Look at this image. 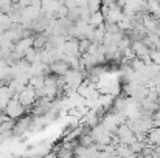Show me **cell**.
I'll list each match as a JSON object with an SVG mask.
<instances>
[{
  "mask_svg": "<svg viewBox=\"0 0 160 158\" xmlns=\"http://www.w3.org/2000/svg\"><path fill=\"white\" fill-rule=\"evenodd\" d=\"M6 113L11 118H19L22 115V104L20 103H9L6 107Z\"/></svg>",
  "mask_w": 160,
  "mask_h": 158,
  "instance_id": "1",
  "label": "cell"
}]
</instances>
